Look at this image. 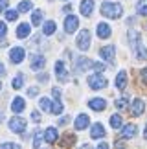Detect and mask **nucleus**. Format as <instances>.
<instances>
[{"mask_svg":"<svg viewBox=\"0 0 147 149\" xmlns=\"http://www.w3.org/2000/svg\"><path fill=\"white\" fill-rule=\"evenodd\" d=\"M68 120H70L68 116H64V118H61V120H59V125H66V123H68Z\"/></svg>","mask_w":147,"mask_h":149,"instance_id":"44","label":"nucleus"},{"mask_svg":"<svg viewBox=\"0 0 147 149\" xmlns=\"http://www.w3.org/2000/svg\"><path fill=\"white\" fill-rule=\"evenodd\" d=\"M88 87L94 88V90H99V88H105L107 87V79L101 76V74H92V76L88 77Z\"/></svg>","mask_w":147,"mask_h":149,"instance_id":"2","label":"nucleus"},{"mask_svg":"<svg viewBox=\"0 0 147 149\" xmlns=\"http://www.w3.org/2000/svg\"><path fill=\"white\" fill-rule=\"evenodd\" d=\"M88 123H90V118L87 116V114H79V116L76 118V129L77 131H83V129H87L88 127Z\"/></svg>","mask_w":147,"mask_h":149,"instance_id":"17","label":"nucleus"},{"mask_svg":"<svg viewBox=\"0 0 147 149\" xmlns=\"http://www.w3.org/2000/svg\"><path fill=\"white\" fill-rule=\"evenodd\" d=\"M64 138H66V140L63 142V147H68V146H72L74 142H76V136H74V134H66Z\"/></svg>","mask_w":147,"mask_h":149,"instance_id":"35","label":"nucleus"},{"mask_svg":"<svg viewBox=\"0 0 147 149\" xmlns=\"http://www.w3.org/2000/svg\"><path fill=\"white\" fill-rule=\"evenodd\" d=\"M9 129L13 131V133H24L26 131V120L20 118V116H15L9 120Z\"/></svg>","mask_w":147,"mask_h":149,"instance_id":"4","label":"nucleus"},{"mask_svg":"<svg viewBox=\"0 0 147 149\" xmlns=\"http://www.w3.org/2000/svg\"><path fill=\"white\" fill-rule=\"evenodd\" d=\"M94 63L88 59V57H79V59L76 61V70L77 72H85V70H88V68H92Z\"/></svg>","mask_w":147,"mask_h":149,"instance_id":"15","label":"nucleus"},{"mask_svg":"<svg viewBox=\"0 0 147 149\" xmlns=\"http://www.w3.org/2000/svg\"><path fill=\"white\" fill-rule=\"evenodd\" d=\"M24 109H26V101L22 98H15L13 101H11V111H13L15 114H20Z\"/></svg>","mask_w":147,"mask_h":149,"instance_id":"18","label":"nucleus"},{"mask_svg":"<svg viewBox=\"0 0 147 149\" xmlns=\"http://www.w3.org/2000/svg\"><path fill=\"white\" fill-rule=\"evenodd\" d=\"M79 149H92V146H90V144H85V146H81Z\"/></svg>","mask_w":147,"mask_h":149,"instance_id":"50","label":"nucleus"},{"mask_svg":"<svg viewBox=\"0 0 147 149\" xmlns=\"http://www.w3.org/2000/svg\"><path fill=\"white\" fill-rule=\"evenodd\" d=\"M55 76L59 77V81H66L68 79V72H66V66H64L63 61L55 63Z\"/></svg>","mask_w":147,"mask_h":149,"instance_id":"11","label":"nucleus"},{"mask_svg":"<svg viewBox=\"0 0 147 149\" xmlns=\"http://www.w3.org/2000/svg\"><path fill=\"white\" fill-rule=\"evenodd\" d=\"M96 31H98V37H99V39H109L110 33H112L110 26L107 24V22H99L98 28H96Z\"/></svg>","mask_w":147,"mask_h":149,"instance_id":"12","label":"nucleus"},{"mask_svg":"<svg viewBox=\"0 0 147 149\" xmlns=\"http://www.w3.org/2000/svg\"><path fill=\"white\" fill-rule=\"evenodd\" d=\"M138 133V127L134 123H127L125 127H121V138L123 140H129V138H134Z\"/></svg>","mask_w":147,"mask_h":149,"instance_id":"8","label":"nucleus"},{"mask_svg":"<svg viewBox=\"0 0 147 149\" xmlns=\"http://www.w3.org/2000/svg\"><path fill=\"white\" fill-rule=\"evenodd\" d=\"M42 138H44V133H41V131H37V133H35V140H33V147H35V149H39V147H41V142H42Z\"/></svg>","mask_w":147,"mask_h":149,"instance_id":"31","label":"nucleus"},{"mask_svg":"<svg viewBox=\"0 0 147 149\" xmlns=\"http://www.w3.org/2000/svg\"><path fill=\"white\" fill-rule=\"evenodd\" d=\"M30 31H31V26L26 24V22H22V24H19V28H17V37L26 39L28 35H30Z\"/></svg>","mask_w":147,"mask_h":149,"instance_id":"20","label":"nucleus"},{"mask_svg":"<svg viewBox=\"0 0 147 149\" xmlns=\"http://www.w3.org/2000/svg\"><path fill=\"white\" fill-rule=\"evenodd\" d=\"M94 11V0H83L81 2V15L90 17Z\"/></svg>","mask_w":147,"mask_h":149,"instance_id":"19","label":"nucleus"},{"mask_svg":"<svg viewBox=\"0 0 147 149\" xmlns=\"http://www.w3.org/2000/svg\"><path fill=\"white\" fill-rule=\"evenodd\" d=\"M90 138L94 140H99V138H105V127L101 123H94L92 129H90Z\"/></svg>","mask_w":147,"mask_h":149,"instance_id":"13","label":"nucleus"},{"mask_svg":"<svg viewBox=\"0 0 147 149\" xmlns=\"http://www.w3.org/2000/svg\"><path fill=\"white\" fill-rule=\"evenodd\" d=\"M127 105H129V100H127V98H120V100H116V109H120V111L127 109Z\"/></svg>","mask_w":147,"mask_h":149,"instance_id":"33","label":"nucleus"},{"mask_svg":"<svg viewBox=\"0 0 147 149\" xmlns=\"http://www.w3.org/2000/svg\"><path fill=\"white\" fill-rule=\"evenodd\" d=\"M31 120H33V122H37V123H39V122H41V114H39L37 111H33V112H31Z\"/></svg>","mask_w":147,"mask_h":149,"instance_id":"39","label":"nucleus"},{"mask_svg":"<svg viewBox=\"0 0 147 149\" xmlns=\"http://www.w3.org/2000/svg\"><path fill=\"white\" fill-rule=\"evenodd\" d=\"M142 79L147 83V68H144V70H142Z\"/></svg>","mask_w":147,"mask_h":149,"instance_id":"46","label":"nucleus"},{"mask_svg":"<svg viewBox=\"0 0 147 149\" xmlns=\"http://www.w3.org/2000/svg\"><path fill=\"white\" fill-rule=\"evenodd\" d=\"M63 112V103L61 100H55V103H52V114H61Z\"/></svg>","mask_w":147,"mask_h":149,"instance_id":"30","label":"nucleus"},{"mask_svg":"<svg viewBox=\"0 0 147 149\" xmlns=\"http://www.w3.org/2000/svg\"><path fill=\"white\" fill-rule=\"evenodd\" d=\"M134 54H136V57H138V59H147V48L144 46L142 42H140L138 46L134 48Z\"/></svg>","mask_w":147,"mask_h":149,"instance_id":"24","label":"nucleus"},{"mask_svg":"<svg viewBox=\"0 0 147 149\" xmlns=\"http://www.w3.org/2000/svg\"><path fill=\"white\" fill-rule=\"evenodd\" d=\"M129 44H131L132 48H136L140 44V33L138 31H134V30L129 31Z\"/></svg>","mask_w":147,"mask_h":149,"instance_id":"23","label":"nucleus"},{"mask_svg":"<svg viewBox=\"0 0 147 149\" xmlns=\"http://www.w3.org/2000/svg\"><path fill=\"white\" fill-rule=\"evenodd\" d=\"M140 2H145V0H140Z\"/></svg>","mask_w":147,"mask_h":149,"instance_id":"54","label":"nucleus"},{"mask_svg":"<svg viewBox=\"0 0 147 149\" xmlns=\"http://www.w3.org/2000/svg\"><path fill=\"white\" fill-rule=\"evenodd\" d=\"M2 120H4V114H0V122H2Z\"/></svg>","mask_w":147,"mask_h":149,"instance_id":"52","label":"nucleus"},{"mask_svg":"<svg viewBox=\"0 0 147 149\" xmlns=\"http://www.w3.org/2000/svg\"><path fill=\"white\" fill-rule=\"evenodd\" d=\"M110 127L112 129H121V116L120 114H112L110 116Z\"/></svg>","mask_w":147,"mask_h":149,"instance_id":"27","label":"nucleus"},{"mask_svg":"<svg viewBox=\"0 0 147 149\" xmlns=\"http://www.w3.org/2000/svg\"><path fill=\"white\" fill-rule=\"evenodd\" d=\"M0 90H2V81H0Z\"/></svg>","mask_w":147,"mask_h":149,"instance_id":"53","label":"nucleus"},{"mask_svg":"<svg viewBox=\"0 0 147 149\" xmlns=\"http://www.w3.org/2000/svg\"><path fill=\"white\" fill-rule=\"evenodd\" d=\"M0 149H20V146L15 142H4V144H0Z\"/></svg>","mask_w":147,"mask_h":149,"instance_id":"34","label":"nucleus"},{"mask_svg":"<svg viewBox=\"0 0 147 149\" xmlns=\"http://www.w3.org/2000/svg\"><path fill=\"white\" fill-rule=\"evenodd\" d=\"M77 26H79V19L76 15H68L64 19V31L66 33H74L77 30Z\"/></svg>","mask_w":147,"mask_h":149,"instance_id":"7","label":"nucleus"},{"mask_svg":"<svg viewBox=\"0 0 147 149\" xmlns=\"http://www.w3.org/2000/svg\"><path fill=\"white\" fill-rule=\"evenodd\" d=\"M125 85H127V72L125 70H120V74L116 76V87L120 88V90H123V88H125Z\"/></svg>","mask_w":147,"mask_h":149,"instance_id":"21","label":"nucleus"},{"mask_svg":"<svg viewBox=\"0 0 147 149\" xmlns=\"http://www.w3.org/2000/svg\"><path fill=\"white\" fill-rule=\"evenodd\" d=\"M52 94H53L55 100H61V90L59 88H52Z\"/></svg>","mask_w":147,"mask_h":149,"instance_id":"42","label":"nucleus"},{"mask_svg":"<svg viewBox=\"0 0 147 149\" xmlns=\"http://www.w3.org/2000/svg\"><path fill=\"white\" fill-rule=\"evenodd\" d=\"M88 107L90 109H92V111H105V109H107V101L103 100V98H92V100H90L88 101Z\"/></svg>","mask_w":147,"mask_h":149,"instance_id":"14","label":"nucleus"},{"mask_svg":"<svg viewBox=\"0 0 147 149\" xmlns=\"http://www.w3.org/2000/svg\"><path fill=\"white\" fill-rule=\"evenodd\" d=\"M57 138H59V133H57L55 127H48L46 131H44V140H46L48 144H55Z\"/></svg>","mask_w":147,"mask_h":149,"instance_id":"16","label":"nucleus"},{"mask_svg":"<svg viewBox=\"0 0 147 149\" xmlns=\"http://www.w3.org/2000/svg\"><path fill=\"white\" fill-rule=\"evenodd\" d=\"M96 149H109V144H107V142H101V144L96 147Z\"/></svg>","mask_w":147,"mask_h":149,"instance_id":"45","label":"nucleus"},{"mask_svg":"<svg viewBox=\"0 0 147 149\" xmlns=\"http://www.w3.org/2000/svg\"><path fill=\"white\" fill-rule=\"evenodd\" d=\"M31 8H33V4L28 2V0H24V2L19 4V11H20V13H28V11H31Z\"/></svg>","mask_w":147,"mask_h":149,"instance_id":"29","label":"nucleus"},{"mask_svg":"<svg viewBox=\"0 0 147 149\" xmlns=\"http://www.w3.org/2000/svg\"><path fill=\"white\" fill-rule=\"evenodd\" d=\"M144 138L147 140V125H145V129H144Z\"/></svg>","mask_w":147,"mask_h":149,"instance_id":"51","label":"nucleus"},{"mask_svg":"<svg viewBox=\"0 0 147 149\" xmlns=\"http://www.w3.org/2000/svg\"><path fill=\"white\" fill-rule=\"evenodd\" d=\"M77 48L81 52H87L90 48V31L88 30H83L77 35Z\"/></svg>","mask_w":147,"mask_h":149,"instance_id":"3","label":"nucleus"},{"mask_svg":"<svg viewBox=\"0 0 147 149\" xmlns=\"http://www.w3.org/2000/svg\"><path fill=\"white\" fill-rule=\"evenodd\" d=\"M37 94H39V88L37 87H30V88H28V96H30V98H35Z\"/></svg>","mask_w":147,"mask_h":149,"instance_id":"37","label":"nucleus"},{"mask_svg":"<svg viewBox=\"0 0 147 149\" xmlns=\"http://www.w3.org/2000/svg\"><path fill=\"white\" fill-rule=\"evenodd\" d=\"M8 11V0H0V13Z\"/></svg>","mask_w":147,"mask_h":149,"instance_id":"40","label":"nucleus"},{"mask_svg":"<svg viewBox=\"0 0 147 149\" xmlns=\"http://www.w3.org/2000/svg\"><path fill=\"white\" fill-rule=\"evenodd\" d=\"M2 74H6V66L2 65V63H0V76H2Z\"/></svg>","mask_w":147,"mask_h":149,"instance_id":"48","label":"nucleus"},{"mask_svg":"<svg viewBox=\"0 0 147 149\" xmlns=\"http://www.w3.org/2000/svg\"><path fill=\"white\" fill-rule=\"evenodd\" d=\"M63 11H64V13H70V11H72V8H70V6H64V8H63Z\"/></svg>","mask_w":147,"mask_h":149,"instance_id":"49","label":"nucleus"},{"mask_svg":"<svg viewBox=\"0 0 147 149\" xmlns=\"http://www.w3.org/2000/svg\"><path fill=\"white\" fill-rule=\"evenodd\" d=\"M101 15L107 17V19H120L123 15V8L121 4L116 2H103L101 4Z\"/></svg>","mask_w":147,"mask_h":149,"instance_id":"1","label":"nucleus"},{"mask_svg":"<svg viewBox=\"0 0 147 149\" xmlns=\"http://www.w3.org/2000/svg\"><path fill=\"white\" fill-rule=\"evenodd\" d=\"M6 33H8V26H6L4 22H0V39H2Z\"/></svg>","mask_w":147,"mask_h":149,"instance_id":"38","label":"nucleus"},{"mask_svg":"<svg viewBox=\"0 0 147 149\" xmlns=\"http://www.w3.org/2000/svg\"><path fill=\"white\" fill-rule=\"evenodd\" d=\"M39 107H41L44 112H52V101H50L48 98H41V100H39Z\"/></svg>","mask_w":147,"mask_h":149,"instance_id":"25","label":"nucleus"},{"mask_svg":"<svg viewBox=\"0 0 147 149\" xmlns=\"http://www.w3.org/2000/svg\"><path fill=\"white\" fill-rule=\"evenodd\" d=\"M44 65H46V57L41 55V54H35V55H31V61H30V66H31V70H42Z\"/></svg>","mask_w":147,"mask_h":149,"instance_id":"6","label":"nucleus"},{"mask_svg":"<svg viewBox=\"0 0 147 149\" xmlns=\"http://www.w3.org/2000/svg\"><path fill=\"white\" fill-rule=\"evenodd\" d=\"M144 111H145V103H144V100L136 98V100L132 101V105H131V112H132V116H142Z\"/></svg>","mask_w":147,"mask_h":149,"instance_id":"10","label":"nucleus"},{"mask_svg":"<svg viewBox=\"0 0 147 149\" xmlns=\"http://www.w3.org/2000/svg\"><path fill=\"white\" fill-rule=\"evenodd\" d=\"M37 79H39L41 83H46V81H48V74H39Z\"/></svg>","mask_w":147,"mask_h":149,"instance_id":"41","label":"nucleus"},{"mask_svg":"<svg viewBox=\"0 0 147 149\" xmlns=\"http://www.w3.org/2000/svg\"><path fill=\"white\" fill-rule=\"evenodd\" d=\"M13 88L15 90H19V88H22V85H24V76H22V74H19V76H17L15 79H13Z\"/></svg>","mask_w":147,"mask_h":149,"instance_id":"28","label":"nucleus"},{"mask_svg":"<svg viewBox=\"0 0 147 149\" xmlns=\"http://www.w3.org/2000/svg\"><path fill=\"white\" fill-rule=\"evenodd\" d=\"M55 30H57V26H55L53 20L44 22V26H42V33H44V35H52V33H55Z\"/></svg>","mask_w":147,"mask_h":149,"instance_id":"22","label":"nucleus"},{"mask_svg":"<svg viewBox=\"0 0 147 149\" xmlns=\"http://www.w3.org/2000/svg\"><path fill=\"white\" fill-rule=\"evenodd\" d=\"M24 55H26L24 48H20V46L11 48V52H9V61L13 63V65H19V63L24 61Z\"/></svg>","mask_w":147,"mask_h":149,"instance_id":"5","label":"nucleus"},{"mask_svg":"<svg viewBox=\"0 0 147 149\" xmlns=\"http://www.w3.org/2000/svg\"><path fill=\"white\" fill-rule=\"evenodd\" d=\"M92 68H94L96 72H99V74H101V72L105 70V65H103V63H94V65H92Z\"/></svg>","mask_w":147,"mask_h":149,"instance_id":"36","label":"nucleus"},{"mask_svg":"<svg viewBox=\"0 0 147 149\" xmlns=\"http://www.w3.org/2000/svg\"><path fill=\"white\" fill-rule=\"evenodd\" d=\"M138 13L142 15V17H147V6H140V9H138Z\"/></svg>","mask_w":147,"mask_h":149,"instance_id":"43","label":"nucleus"},{"mask_svg":"<svg viewBox=\"0 0 147 149\" xmlns=\"http://www.w3.org/2000/svg\"><path fill=\"white\" fill-rule=\"evenodd\" d=\"M17 17H19V9H8L6 11V19L8 20H17Z\"/></svg>","mask_w":147,"mask_h":149,"instance_id":"32","label":"nucleus"},{"mask_svg":"<svg viewBox=\"0 0 147 149\" xmlns=\"http://www.w3.org/2000/svg\"><path fill=\"white\" fill-rule=\"evenodd\" d=\"M99 55L101 59L109 61V63H114V55H116V48L114 46H103L99 50Z\"/></svg>","mask_w":147,"mask_h":149,"instance_id":"9","label":"nucleus"},{"mask_svg":"<svg viewBox=\"0 0 147 149\" xmlns=\"http://www.w3.org/2000/svg\"><path fill=\"white\" fill-rule=\"evenodd\" d=\"M41 22H42V11H41V9L33 11V15H31V24H33V26H41Z\"/></svg>","mask_w":147,"mask_h":149,"instance_id":"26","label":"nucleus"},{"mask_svg":"<svg viewBox=\"0 0 147 149\" xmlns=\"http://www.w3.org/2000/svg\"><path fill=\"white\" fill-rule=\"evenodd\" d=\"M116 149H125V146H123L121 142H116Z\"/></svg>","mask_w":147,"mask_h":149,"instance_id":"47","label":"nucleus"}]
</instances>
